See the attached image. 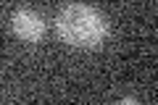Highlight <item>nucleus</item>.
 I'll return each mask as SVG.
<instances>
[{
  "label": "nucleus",
  "instance_id": "nucleus-1",
  "mask_svg": "<svg viewBox=\"0 0 158 105\" xmlns=\"http://www.w3.org/2000/svg\"><path fill=\"white\" fill-rule=\"evenodd\" d=\"M56 34L61 42L82 50H95L108 37V18L87 3H69L56 16Z\"/></svg>",
  "mask_w": 158,
  "mask_h": 105
},
{
  "label": "nucleus",
  "instance_id": "nucleus-2",
  "mask_svg": "<svg viewBox=\"0 0 158 105\" xmlns=\"http://www.w3.org/2000/svg\"><path fill=\"white\" fill-rule=\"evenodd\" d=\"M11 29L24 42H40L45 37V18L32 8H19L11 16Z\"/></svg>",
  "mask_w": 158,
  "mask_h": 105
}]
</instances>
